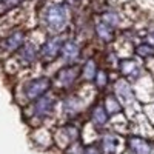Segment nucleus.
Instances as JSON below:
<instances>
[{"mask_svg":"<svg viewBox=\"0 0 154 154\" xmlns=\"http://www.w3.org/2000/svg\"><path fill=\"white\" fill-rule=\"evenodd\" d=\"M26 43V34L22 29H16L0 38V59L14 57L17 51Z\"/></svg>","mask_w":154,"mask_h":154,"instance_id":"nucleus-12","label":"nucleus"},{"mask_svg":"<svg viewBox=\"0 0 154 154\" xmlns=\"http://www.w3.org/2000/svg\"><path fill=\"white\" fill-rule=\"evenodd\" d=\"M53 91V79L51 74H37L25 79L17 88V102L20 106H26L42 96Z\"/></svg>","mask_w":154,"mask_h":154,"instance_id":"nucleus-2","label":"nucleus"},{"mask_svg":"<svg viewBox=\"0 0 154 154\" xmlns=\"http://www.w3.org/2000/svg\"><path fill=\"white\" fill-rule=\"evenodd\" d=\"M100 154H123L125 152V136L112 130L102 131L97 137Z\"/></svg>","mask_w":154,"mask_h":154,"instance_id":"nucleus-9","label":"nucleus"},{"mask_svg":"<svg viewBox=\"0 0 154 154\" xmlns=\"http://www.w3.org/2000/svg\"><path fill=\"white\" fill-rule=\"evenodd\" d=\"M96 35L100 38L103 43H111L116 37V31L112 26L106 25L105 22H99L96 25Z\"/></svg>","mask_w":154,"mask_h":154,"instance_id":"nucleus-20","label":"nucleus"},{"mask_svg":"<svg viewBox=\"0 0 154 154\" xmlns=\"http://www.w3.org/2000/svg\"><path fill=\"white\" fill-rule=\"evenodd\" d=\"M125 154H154V137L128 133L125 136Z\"/></svg>","mask_w":154,"mask_h":154,"instance_id":"nucleus-11","label":"nucleus"},{"mask_svg":"<svg viewBox=\"0 0 154 154\" xmlns=\"http://www.w3.org/2000/svg\"><path fill=\"white\" fill-rule=\"evenodd\" d=\"M83 154H100V149H99V145H97V140H96V142H85Z\"/></svg>","mask_w":154,"mask_h":154,"instance_id":"nucleus-23","label":"nucleus"},{"mask_svg":"<svg viewBox=\"0 0 154 154\" xmlns=\"http://www.w3.org/2000/svg\"><path fill=\"white\" fill-rule=\"evenodd\" d=\"M145 42H148L149 45H152V46H154V29H151V31H149V34L146 35V40H145Z\"/></svg>","mask_w":154,"mask_h":154,"instance_id":"nucleus-24","label":"nucleus"},{"mask_svg":"<svg viewBox=\"0 0 154 154\" xmlns=\"http://www.w3.org/2000/svg\"><path fill=\"white\" fill-rule=\"evenodd\" d=\"M111 91L114 93V96L117 97L119 102L122 103L123 114L126 116L128 120H131L137 114L142 112V103L139 102L136 89L130 82H126L125 79H120V77H116Z\"/></svg>","mask_w":154,"mask_h":154,"instance_id":"nucleus-4","label":"nucleus"},{"mask_svg":"<svg viewBox=\"0 0 154 154\" xmlns=\"http://www.w3.org/2000/svg\"><path fill=\"white\" fill-rule=\"evenodd\" d=\"M53 89L57 94H66L75 91L82 85L80 80V65H60L53 74Z\"/></svg>","mask_w":154,"mask_h":154,"instance_id":"nucleus-6","label":"nucleus"},{"mask_svg":"<svg viewBox=\"0 0 154 154\" xmlns=\"http://www.w3.org/2000/svg\"><path fill=\"white\" fill-rule=\"evenodd\" d=\"M17 62V68L19 69H28L32 68L35 63H40V57H38V48L34 43L26 42L14 56Z\"/></svg>","mask_w":154,"mask_h":154,"instance_id":"nucleus-15","label":"nucleus"},{"mask_svg":"<svg viewBox=\"0 0 154 154\" xmlns=\"http://www.w3.org/2000/svg\"><path fill=\"white\" fill-rule=\"evenodd\" d=\"M116 74L120 79H125L126 82H130L131 85H136L139 80H142L146 75L145 63L142 60H139L137 57H123L119 60Z\"/></svg>","mask_w":154,"mask_h":154,"instance_id":"nucleus-8","label":"nucleus"},{"mask_svg":"<svg viewBox=\"0 0 154 154\" xmlns=\"http://www.w3.org/2000/svg\"><path fill=\"white\" fill-rule=\"evenodd\" d=\"M100 62L96 57H85L80 62V80L82 85H91L96 74L100 69Z\"/></svg>","mask_w":154,"mask_h":154,"instance_id":"nucleus-18","label":"nucleus"},{"mask_svg":"<svg viewBox=\"0 0 154 154\" xmlns=\"http://www.w3.org/2000/svg\"><path fill=\"white\" fill-rule=\"evenodd\" d=\"M134 53H136V57L139 60H142L143 63L154 59V46L149 45L148 42H143V43H139L134 49Z\"/></svg>","mask_w":154,"mask_h":154,"instance_id":"nucleus-21","label":"nucleus"},{"mask_svg":"<svg viewBox=\"0 0 154 154\" xmlns=\"http://www.w3.org/2000/svg\"><path fill=\"white\" fill-rule=\"evenodd\" d=\"M99 99H100L102 105H103V108L106 109V112L109 114L111 119L119 117V116H123V106L119 102V99L114 96L112 91H108L105 94H100Z\"/></svg>","mask_w":154,"mask_h":154,"instance_id":"nucleus-19","label":"nucleus"},{"mask_svg":"<svg viewBox=\"0 0 154 154\" xmlns=\"http://www.w3.org/2000/svg\"><path fill=\"white\" fill-rule=\"evenodd\" d=\"M85 120H60L53 126L54 145L59 151L65 149L71 143L83 140Z\"/></svg>","mask_w":154,"mask_h":154,"instance_id":"nucleus-5","label":"nucleus"},{"mask_svg":"<svg viewBox=\"0 0 154 154\" xmlns=\"http://www.w3.org/2000/svg\"><path fill=\"white\" fill-rule=\"evenodd\" d=\"M63 42L65 40L60 35H53V37H48L42 43V46L38 48V57H40V63L43 66L54 65L56 62H59Z\"/></svg>","mask_w":154,"mask_h":154,"instance_id":"nucleus-10","label":"nucleus"},{"mask_svg":"<svg viewBox=\"0 0 154 154\" xmlns=\"http://www.w3.org/2000/svg\"><path fill=\"white\" fill-rule=\"evenodd\" d=\"M82 56H83L82 46L72 38H68L62 45L59 62L62 65H80V62L83 60Z\"/></svg>","mask_w":154,"mask_h":154,"instance_id":"nucleus-16","label":"nucleus"},{"mask_svg":"<svg viewBox=\"0 0 154 154\" xmlns=\"http://www.w3.org/2000/svg\"><path fill=\"white\" fill-rule=\"evenodd\" d=\"M59 103L60 94H57L53 89L40 99H37L35 102L22 108L23 120L28 123L29 128L54 126L59 117Z\"/></svg>","mask_w":154,"mask_h":154,"instance_id":"nucleus-1","label":"nucleus"},{"mask_svg":"<svg viewBox=\"0 0 154 154\" xmlns=\"http://www.w3.org/2000/svg\"><path fill=\"white\" fill-rule=\"evenodd\" d=\"M29 139L35 148L43 149V151H49L54 149V136H53V126H37V128H31L29 133Z\"/></svg>","mask_w":154,"mask_h":154,"instance_id":"nucleus-14","label":"nucleus"},{"mask_svg":"<svg viewBox=\"0 0 154 154\" xmlns=\"http://www.w3.org/2000/svg\"><path fill=\"white\" fill-rule=\"evenodd\" d=\"M83 149H85V142H83V140H80V142L71 143L65 149H62L60 154H83Z\"/></svg>","mask_w":154,"mask_h":154,"instance_id":"nucleus-22","label":"nucleus"},{"mask_svg":"<svg viewBox=\"0 0 154 154\" xmlns=\"http://www.w3.org/2000/svg\"><path fill=\"white\" fill-rule=\"evenodd\" d=\"M111 117L109 114L106 112V109L103 108L102 102L99 99V96L88 105L86 111H85V122L88 123V126H91L93 130L100 134L102 131H106L109 130V125H111Z\"/></svg>","mask_w":154,"mask_h":154,"instance_id":"nucleus-7","label":"nucleus"},{"mask_svg":"<svg viewBox=\"0 0 154 154\" xmlns=\"http://www.w3.org/2000/svg\"><path fill=\"white\" fill-rule=\"evenodd\" d=\"M116 77H117V74H116L114 71H109V69H106L103 66H100L99 72L96 74L94 80L91 83V86H93V89L96 91V94L100 96V94H105V93L111 91Z\"/></svg>","mask_w":154,"mask_h":154,"instance_id":"nucleus-17","label":"nucleus"},{"mask_svg":"<svg viewBox=\"0 0 154 154\" xmlns=\"http://www.w3.org/2000/svg\"><path fill=\"white\" fill-rule=\"evenodd\" d=\"M45 23L53 32H60L68 23V9L63 5L51 6L45 14Z\"/></svg>","mask_w":154,"mask_h":154,"instance_id":"nucleus-13","label":"nucleus"},{"mask_svg":"<svg viewBox=\"0 0 154 154\" xmlns=\"http://www.w3.org/2000/svg\"><path fill=\"white\" fill-rule=\"evenodd\" d=\"M89 103L91 102L82 94L80 86L75 91L62 94L59 103L60 120H85V111Z\"/></svg>","mask_w":154,"mask_h":154,"instance_id":"nucleus-3","label":"nucleus"}]
</instances>
